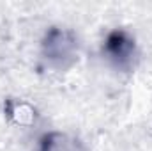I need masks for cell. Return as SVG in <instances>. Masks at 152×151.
Here are the masks:
<instances>
[{
  "label": "cell",
  "mask_w": 152,
  "mask_h": 151,
  "mask_svg": "<svg viewBox=\"0 0 152 151\" xmlns=\"http://www.w3.org/2000/svg\"><path fill=\"white\" fill-rule=\"evenodd\" d=\"M41 52H42V57L58 70L71 66L75 62L76 52H78L75 32H71L69 29L51 27L42 38Z\"/></svg>",
  "instance_id": "1"
},
{
  "label": "cell",
  "mask_w": 152,
  "mask_h": 151,
  "mask_svg": "<svg viewBox=\"0 0 152 151\" xmlns=\"http://www.w3.org/2000/svg\"><path fill=\"white\" fill-rule=\"evenodd\" d=\"M104 53L118 68H129L136 55V43L133 36L122 29L112 30L104 39Z\"/></svg>",
  "instance_id": "2"
},
{
  "label": "cell",
  "mask_w": 152,
  "mask_h": 151,
  "mask_svg": "<svg viewBox=\"0 0 152 151\" xmlns=\"http://www.w3.org/2000/svg\"><path fill=\"white\" fill-rule=\"evenodd\" d=\"M39 151H83L81 144L64 135V133H48L41 139V148Z\"/></svg>",
  "instance_id": "3"
}]
</instances>
